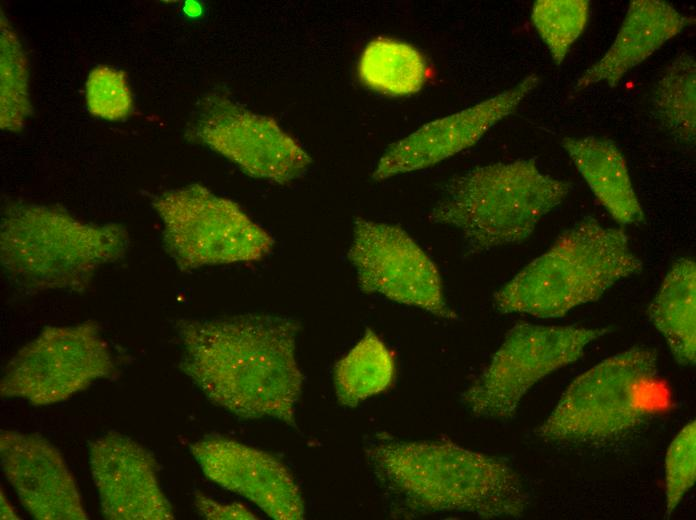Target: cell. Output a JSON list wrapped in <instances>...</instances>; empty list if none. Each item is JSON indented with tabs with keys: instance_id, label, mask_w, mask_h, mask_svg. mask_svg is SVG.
Instances as JSON below:
<instances>
[{
	"instance_id": "17",
	"label": "cell",
	"mask_w": 696,
	"mask_h": 520,
	"mask_svg": "<svg viewBox=\"0 0 696 520\" xmlns=\"http://www.w3.org/2000/svg\"><path fill=\"white\" fill-rule=\"evenodd\" d=\"M561 146L599 203L621 225L645 221L627 162L618 146L594 136L566 137Z\"/></svg>"
},
{
	"instance_id": "9",
	"label": "cell",
	"mask_w": 696,
	"mask_h": 520,
	"mask_svg": "<svg viewBox=\"0 0 696 520\" xmlns=\"http://www.w3.org/2000/svg\"><path fill=\"white\" fill-rule=\"evenodd\" d=\"M114 372L112 353L96 322L47 326L9 360L0 395L47 406L67 400Z\"/></svg>"
},
{
	"instance_id": "19",
	"label": "cell",
	"mask_w": 696,
	"mask_h": 520,
	"mask_svg": "<svg viewBox=\"0 0 696 520\" xmlns=\"http://www.w3.org/2000/svg\"><path fill=\"white\" fill-rule=\"evenodd\" d=\"M395 373L393 350L372 329L367 328L359 341L335 365L337 400L343 406L355 407L391 387Z\"/></svg>"
},
{
	"instance_id": "16",
	"label": "cell",
	"mask_w": 696,
	"mask_h": 520,
	"mask_svg": "<svg viewBox=\"0 0 696 520\" xmlns=\"http://www.w3.org/2000/svg\"><path fill=\"white\" fill-rule=\"evenodd\" d=\"M694 23V17L679 12L668 2L631 1L613 43L576 80L572 93L599 83L616 87L630 70Z\"/></svg>"
},
{
	"instance_id": "25",
	"label": "cell",
	"mask_w": 696,
	"mask_h": 520,
	"mask_svg": "<svg viewBox=\"0 0 696 520\" xmlns=\"http://www.w3.org/2000/svg\"><path fill=\"white\" fill-rule=\"evenodd\" d=\"M696 478V426L686 424L671 442L665 460L666 516L676 509Z\"/></svg>"
},
{
	"instance_id": "18",
	"label": "cell",
	"mask_w": 696,
	"mask_h": 520,
	"mask_svg": "<svg viewBox=\"0 0 696 520\" xmlns=\"http://www.w3.org/2000/svg\"><path fill=\"white\" fill-rule=\"evenodd\" d=\"M649 316L675 360L681 365H694L696 265L692 259L681 258L671 266L649 307Z\"/></svg>"
},
{
	"instance_id": "1",
	"label": "cell",
	"mask_w": 696,
	"mask_h": 520,
	"mask_svg": "<svg viewBox=\"0 0 696 520\" xmlns=\"http://www.w3.org/2000/svg\"><path fill=\"white\" fill-rule=\"evenodd\" d=\"M174 328L182 346L179 367L210 402L243 419L297 428L303 386L297 319L251 312L181 318Z\"/></svg>"
},
{
	"instance_id": "5",
	"label": "cell",
	"mask_w": 696,
	"mask_h": 520,
	"mask_svg": "<svg viewBox=\"0 0 696 520\" xmlns=\"http://www.w3.org/2000/svg\"><path fill=\"white\" fill-rule=\"evenodd\" d=\"M571 188L533 160L479 166L446 183L428 218L456 228L471 253H484L526 240Z\"/></svg>"
},
{
	"instance_id": "3",
	"label": "cell",
	"mask_w": 696,
	"mask_h": 520,
	"mask_svg": "<svg viewBox=\"0 0 696 520\" xmlns=\"http://www.w3.org/2000/svg\"><path fill=\"white\" fill-rule=\"evenodd\" d=\"M129 246L123 225L86 222L57 206L12 201L1 212V268L28 292H81Z\"/></svg>"
},
{
	"instance_id": "26",
	"label": "cell",
	"mask_w": 696,
	"mask_h": 520,
	"mask_svg": "<svg viewBox=\"0 0 696 520\" xmlns=\"http://www.w3.org/2000/svg\"><path fill=\"white\" fill-rule=\"evenodd\" d=\"M194 504L198 513L206 519H257L245 505L237 502L223 504L197 492Z\"/></svg>"
},
{
	"instance_id": "7",
	"label": "cell",
	"mask_w": 696,
	"mask_h": 520,
	"mask_svg": "<svg viewBox=\"0 0 696 520\" xmlns=\"http://www.w3.org/2000/svg\"><path fill=\"white\" fill-rule=\"evenodd\" d=\"M167 254L183 272L258 261L274 247L272 235L231 199L193 183L152 201Z\"/></svg>"
},
{
	"instance_id": "27",
	"label": "cell",
	"mask_w": 696,
	"mask_h": 520,
	"mask_svg": "<svg viewBox=\"0 0 696 520\" xmlns=\"http://www.w3.org/2000/svg\"><path fill=\"white\" fill-rule=\"evenodd\" d=\"M16 513L8 500L1 493V519H17Z\"/></svg>"
},
{
	"instance_id": "11",
	"label": "cell",
	"mask_w": 696,
	"mask_h": 520,
	"mask_svg": "<svg viewBox=\"0 0 696 520\" xmlns=\"http://www.w3.org/2000/svg\"><path fill=\"white\" fill-rule=\"evenodd\" d=\"M348 259L363 292L419 308L438 318L457 319L444 297L437 266L401 227L355 218Z\"/></svg>"
},
{
	"instance_id": "24",
	"label": "cell",
	"mask_w": 696,
	"mask_h": 520,
	"mask_svg": "<svg viewBox=\"0 0 696 520\" xmlns=\"http://www.w3.org/2000/svg\"><path fill=\"white\" fill-rule=\"evenodd\" d=\"M85 100L91 115L108 121L122 120L133 110V96L125 73L108 65H97L90 70Z\"/></svg>"
},
{
	"instance_id": "15",
	"label": "cell",
	"mask_w": 696,
	"mask_h": 520,
	"mask_svg": "<svg viewBox=\"0 0 696 520\" xmlns=\"http://www.w3.org/2000/svg\"><path fill=\"white\" fill-rule=\"evenodd\" d=\"M1 470L38 520H86L76 481L60 451L37 433L1 430Z\"/></svg>"
},
{
	"instance_id": "8",
	"label": "cell",
	"mask_w": 696,
	"mask_h": 520,
	"mask_svg": "<svg viewBox=\"0 0 696 520\" xmlns=\"http://www.w3.org/2000/svg\"><path fill=\"white\" fill-rule=\"evenodd\" d=\"M607 332L604 328L518 323L464 391L462 401L476 416L511 418L535 383L578 360L588 344Z\"/></svg>"
},
{
	"instance_id": "22",
	"label": "cell",
	"mask_w": 696,
	"mask_h": 520,
	"mask_svg": "<svg viewBox=\"0 0 696 520\" xmlns=\"http://www.w3.org/2000/svg\"><path fill=\"white\" fill-rule=\"evenodd\" d=\"M0 32V127L4 131L18 132L32 111L28 59L18 35L3 13Z\"/></svg>"
},
{
	"instance_id": "14",
	"label": "cell",
	"mask_w": 696,
	"mask_h": 520,
	"mask_svg": "<svg viewBox=\"0 0 696 520\" xmlns=\"http://www.w3.org/2000/svg\"><path fill=\"white\" fill-rule=\"evenodd\" d=\"M89 464L102 513L110 520H171L153 454L132 438L106 433L89 443Z\"/></svg>"
},
{
	"instance_id": "2",
	"label": "cell",
	"mask_w": 696,
	"mask_h": 520,
	"mask_svg": "<svg viewBox=\"0 0 696 520\" xmlns=\"http://www.w3.org/2000/svg\"><path fill=\"white\" fill-rule=\"evenodd\" d=\"M365 454L394 517L518 518L528 505L524 485L508 464L453 442L382 437Z\"/></svg>"
},
{
	"instance_id": "4",
	"label": "cell",
	"mask_w": 696,
	"mask_h": 520,
	"mask_svg": "<svg viewBox=\"0 0 696 520\" xmlns=\"http://www.w3.org/2000/svg\"><path fill=\"white\" fill-rule=\"evenodd\" d=\"M642 270L626 232L589 216L504 284L494 294L493 305L500 313L558 318L598 300L618 281Z\"/></svg>"
},
{
	"instance_id": "21",
	"label": "cell",
	"mask_w": 696,
	"mask_h": 520,
	"mask_svg": "<svg viewBox=\"0 0 696 520\" xmlns=\"http://www.w3.org/2000/svg\"><path fill=\"white\" fill-rule=\"evenodd\" d=\"M652 111L678 143L694 147L696 139V61L682 52L663 70L652 89Z\"/></svg>"
},
{
	"instance_id": "23",
	"label": "cell",
	"mask_w": 696,
	"mask_h": 520,
	"mask_svg": "<svg viewBox=\"0 0 696 520\" xmlns=\"http://www.w3.org/2000/svg\"><path fill=\"white\" fill-rule=\"evenodd\" d=\"M589 14L588 0H538L533 4L532 23L556 65L564 62L585 30Z\"/></svg>"
},
{
	"instance_id": "13",
	"label": "cell",
	"mask_w": 696,
	"mask_h": 520,
	"mask_svg": "<svg viewBox=\"0 0 696 520\" xmlns=\"http://www.w3.org/2000/svg\"><path fill=\"white\" fill-rule=\"evenodd\" d=\"M190 452L205 476L244 497L275 520H300L305 506L287 467L272 454L222 436L191 444Z\"/></svg>"
},
{
	"instance_id": "20",
	"label": "cell",
	"mask_w": 696,
	"mask_h": 520,
	"mask_svg": "<svg viewBox=\"0 0 696 520\" xmlns=\"http://www.w3.org/2000/svg\"><path fill=\"white\" fill-rule=\"evenodd\" d=\"M357 73L366 87L390 96L417 93L428 76L425 59L418 49L388 37H377L364 47Z\"/></svg>"
},
{
	"instance_id": "6",
	"label": "cell",
	"mask_w": 696,
	"mask_h": 520,
	"mask_svg": "<svg viewBox=\"0 0 696 520\" xmlns=\"http://www.w3.org/2000/svg\"><path fill=\"white\" fill-rule=\"evenodd\" d=\"M655 350L633 347L585 371L537 429L547 442L617 440L657 414L664 401Z\"/></svg>"
},
{
	"instance_id": "10",
	"label": "cell",
	"mask_w": 696,
	"mask_h": 520,
	"mask_svg": "<svg viewBox=\"0 0 696 520\" xmlns=\"http://www.w3.org/2000/svg\"><path fill=\"white\" fill-rule=\"evenodd\" d=\"M185 137L228 159L247 175L278 184L298 179L312 164L308 152L272 117L253 112L219 92L198 100Z\"/></svg>"
},
{
	"instance_id": "12",
	"label": "cell",
	"mask_w": 696,
	"mask_h": 520,
	"mask_svg": "<svg viewBox=\"0 0 696 520\" xmlns=\"http://www.w3.org/2000/svg\"><path fill=\"white\" fill-rule=\"evenodd\" d=\"M539 81L537 75L530 74L489 99L424 124L387 148L372 178L382 181L428 168L474 146L493 126L513 113Z\"/></svg>"
}]
</instances>
